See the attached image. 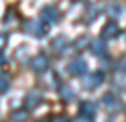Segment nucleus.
<instances>
[{"label": "nucleus", "instance_id": "f257e3e1", "mask_svg": "<svg viewBox=\"0 0 126 122\" xmlns=\"http://www.w3.org/2000/svg\"><path fill=\"white\" fill-rule=\"evenodd\" d=\"M25 30L28 32V34H32L34 38H43L45 34H47V25L42 21V19H28V21H25Z\"/></svg>", "mask_w": 126, "mask_h": 122}, {"label": "nucleus", "instance_id": "f03ea898", "mask_svg": "<svg viewBox=\"0 0 126 122\" xmlns=\"http://www.w3.org/2000/svg\"><path fill=\"white\" fill-rule=\"evenodd\" d=\"M102 105H104L105 109H109V111H122V109H124L122 100L117 94H113V92H107V94L102 96Z\"/></svg>", "mask_w": 126, "mask_h": 122}, {"label": "nucleus", "instance_id": "7ed1b4c3", "mask_svg": "<svg viewBox=\"0 0 126 122\" xmlns=\"http://www.w3.org/2000/svg\"><path fill=\"white\" fill-rule=\"evenodd\" d=\"M96 113H98V107L92 101H83L81 107H79V118L83 122H94Z\"/></svg>", "mask_w": 126, "mask_h": 122}, {"label": "nucleus", "instance_id": "20e7f679", "mask_svg": "<svg viewBox=\"0 0 126 122\" xmlns=\"http://www.w3.org/2000/svg\"><path fill=\"white\" fill-rule=\"evenodd\" d=\"M102 83H104V73H102V71H92V73H89V75L83 77V86L87 90H94V88H98Z\"/></svg>", "mask_w": 126, "mask_h": 122}, {"label": "nucleus", "instance_id": "39448f33", "mask_svg": "<svg viewBox=\"0 0 126 122\" xmlns=\"http://www.w3.org/2000/svg\"><path fill=\"white\" fill-rule=\"evenodd\" d=\"M30 66H32V69H34L36 73H45L47 68H49V56L45 53H38L36 56L32 58Z\"/></svg>", "mask_w": 126, "mask_h": 122}, {"label": "nucleus", "instance_id": "423d86ee", "mask_svg": "<svg viewBox=\"0 0 126 122\" xmlns=\"http://www.w3.org/2000/svg\"><path fill=\"white\" fill-rule=\"evenodd\" d=\"M40 19H42L43 23H49V25H53V23H58V19H60V13H58V10L55 8V6H43L42 11H40Z\"/></svg>", "mask_w": 126, "mask_h": 122}, {"label": "nucleus", "instance_id": "0eeeda50", "mask_svg": "<svg viewBox=\"0 0 126 122\" xmlns=\"http://www.w3.org/2000/svg\"><path fill=\"white\" fill-rule=\"evenodd\" d=\"M68 73L74 75V77H85V73H87V62H85L83 58H75L72 60V62L68 64Z\"/></svg>", "mask_w": 126, "mask_h": 122}, {"label": "nucleus", "instance_id": "6e6552de", "mask_svg": "<svg viewBox=\"0 0 126 122\" xmlns=\"http://www.w3.org/2000/svg\"><path fill=\"white\" fill-rule=\"evenodd\" d=\"M90 51L98 56V58H105L107 56V53H109V49H107V43L104 41V40H94V41L90 43Z\"/></svg>", "mask_w": 126, "mask_h": 122}, {"label": "nucleus", "instance_id": "1a4fd4ad", "mask_svg": "<svg viewBox=\"0 0 126 122\" xmlns=\"http://www.w3.org/2000/svg\"><path fill=\"white\" fill-rule=\"evenodd\" d=\"M51 47H53V51H55L57 54H64L66 51H68V47H70V41H68L66 36H57L55 40H53Z\"/></svg>", "mask_w": 126, "mask_h": 122}, {"label": "nucleus", "instance_id": "9d476101", "mask_svg": "<svg viewBox=\"0 0 126 122\" xmlns=\"http://www.w3.org/2000/svg\"><path fill=\"white\" fill-rule=\"evenodd\" d=\"M40 103H42V94H40V92L32 90V92L26 94V98H25V107L26 109H36Z\"/></svg>", "mask_w": 126, "mask_h": 122}, {"label": "nucleus", "instance_id": "9b49d317", "mask_svg": "<svg viewBox=\"0 0 126 122\" xmlns=\"http://www.w3.org/2000/svg\"><path fill=\"white\" fill-rule=\"evenodd\" d=\"M102 34H104V38H117V36H119V25H117L113 19L107 21V23H105V27L102 28Z\"/></svg>", "mask_w": 126, "mask_h": 122}, {"label": "nucleus", "instance_id": "f8f14e48", "mask_svg": "<svg viewBox=\"0 0 126 122\" xmlns=\"http://www.w3.org/2000/svg\"><path fill=\"white\" fill-rule=\"evenodd\" d=\"M98 13H100V8H98V4H89V6H87V11H85L87 23H92L96 17H98Z\"/></svg>", "mask_w": 126, "mask_h": 122}, {"label": "nucleus", "instance_id": "ddd939ff", "mask_svg": "<svg viewBox=\"0 0 126 122\" xmlns=\"http://www.w3.org/2000/svg\"><path fill=\"white\" fill-rule=\"evenodd\" d=\"M121 13H122V6L117 0H113V2L107 4V15L109 17H121Z\"/></svg>", "mask_w": 126, "mask_h": 122}, {"label": "nucleus", "instance_id": "4468645a", "mask_svg": "<svg viewBox=\"0 0 126 122\" xmlns=\"http://www.w3.org/2000/svg\"><path fill=\"white\" fill-rule=\"evenodd\" d=\"M10 75L8 73H0V94H4V92H8V88H10Z\"/></svg>", "mask_w": 126, "mask_h": 122}, {"label": "nucleus", "instance_id": "2eb2a0df", "mask_svg": "<svg viewBox=\"0 0 126 122\" xmlns=\"http://www.w3.org/2000/svg\"><path fill=\"white\" fill-rule=\"evenodd\" d=\"M60 96H62V100H66V101H74L75 100V94H74V90H72L70 86H62V88H60Z\"/></svg>", "mask_w": 126, "mask_h": 122}, {"label": "nucleus", "instance_id": "dca6fc26", "mask_svg": "<svg viewBox=\"0 0 126 122\" xmlns=\"http://www.w3.org/2000/svg\"><path fill=\"white\" fill-rule=\"evenodd\" d=\"M51 122H70V118L66 115H57V117H53Z\"/></svg>", "mask_w": 126, "mask_h": 122}, {"label": "nucleus", "instance_id": "f3484780", "mask_svg": "<svg viewBox=\"0 0 126 122\" xmlns=\"http://www.w3.org/2000/svg\"><path fill=\"white\" fill-rule=\"evenodd\" d=\"M13 118H15V120H23V118H25V111H17L15 115H13Z\"/></svg>", "mask_w": 126, "mask_h": 122}, {"label": "nucleus", "instance_id": "a211bd4d", "mask_svg": "<svg viewBox=\"0 0 126 122\" xmlns=\"http://www.w3.org/2000/svg\"><path fill=\"white\" fill-rule=\"evenodd\" d=\"M119 69H121L122 73H124V75H126V60H122V62H121V64H119Z\"/></svg>", "mask_w": 126, "mask_h": 122}, {"label": "nucleus", "instance_id": "6ab92c4d", "mask_svg": "<svg viewBox=\"0 0 126 122\" xmlns=\"http://www.w3.org/2000/svg\"><path fill=\"white\" fill-rule=\"evenodd\" d=\"M105 122H117V120H115V118H111V117H109V118H107Z\"/></svg>", "mask_w": 126, "mask_h": 122}, {"label": "nucleus", "instance_id": "aec40b11", "mask_svg": "<svg viewBox=\"0 0 126 122\" xmlns=\"http://www.w3.org/2000/svg\"><path fill=\"white\" fill-rule=\"evenodd\" d=\"M72 2H79V0H72Z\"/></svg>", "mask_w": 126, "mask_h": 122}, {"label": "nucleus", "instance_id": "412c9836", "mask_svg": "<svg viewBox=\"0 0 126 122\" xmlns=\"http://www.w3.org/2000/svg\"><path fill=\"white\" fill-rule=\"evenodd\" d=\"M30 122H38V120H30Z\"/></svg>", "mask_w": 126, "mask_h": 122}]
</instances>
